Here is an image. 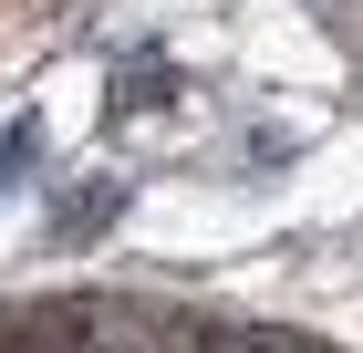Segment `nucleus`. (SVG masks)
<instances>
[{
	"instance_id": "nucleus-1",
	"label": "nucleus",
	"mask_w": 363,
	"mask_h": 353,
	"mask_svg": "<svg viewBox=\"0 0 363 353\" xmlns=\"http://www.w3.org/2000/svg\"><path fill=\"white\" fill-rule=\"evenodd\" d=\"M167 63H156V53H135V73H125V63H114V114H125V104H135V114H156V104H167Z\"/></svg>"
},
{
	"instance_id": "nucleus-2",
	"label": "nucleus",
	"mask_w": 363,
	"mask_h": 353,
	"mask_svg": "<svg viewBox=\"0 0 363 353\" xmlns=\"http://www.w3.org/2000/svg\"><path fill=\"white\" fill-rule=\"evenodd\" d=\"M11 166H31V136H21V125H0V188H11Z\"/></svg>"
}]
</instances>
